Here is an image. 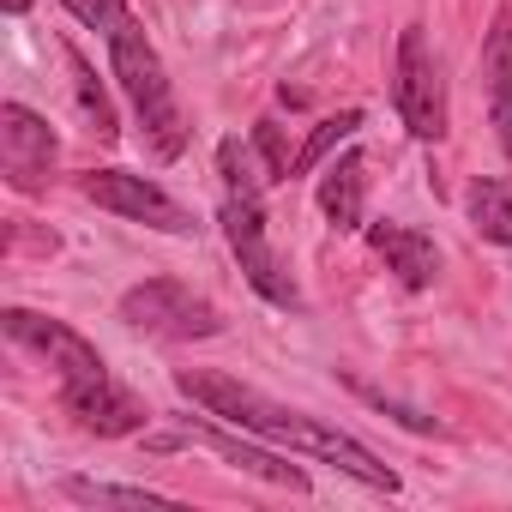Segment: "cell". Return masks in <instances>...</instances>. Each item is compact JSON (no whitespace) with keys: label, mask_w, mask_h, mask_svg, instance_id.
<instances>
[{"label":"cell","mask_w":512,"mask_h":512,"mask_svg":"<svg viewBox=\"0 0 512 512\" xmlns=\"http://www.w3.org/2000/svg\"><path fill=\"white\" fill-rule=\"evenodd\" d=\"M175 386H181V398H193L205 416H217V422H229V428H247V434H260V440L296 446V452H308V458L338 464L344 476H356V482H368V488L398 494V470H386L362 440H350V434L314 422L308 410H290V404L266 398L260 386H247V380H235V374H217V368H181Z\"/></svg>","instance_id":"obj_1"},{"label":"cell","mask_w":512,"mask_h":512,"mask_svg":"<svg viewBox=\"0 0 512 512\" xmlns=\"http://www.w3.org/2000/svg\"><path fill=\"white\" fill-rule=\"evenodd\" d=\"M103 43H109V67H115L127 103H133V115H139V133H145L151 157H163V163L181 157V151H187V115H181V103H175V85H169L163 55L151 49L145 25L127 13Z\"/></svg>","instance_id":"obj_2"},{"label":"cell","mask_w":512,"mask_h":512,"mask_svg":"<svg viewBox=\"0 0 512 512\" xmlns=\"http://www.w3.org/2000/svg\"><path fill=\"white\" fill-rule=\"evenodd\" d=\"M223 235L241 260V278L260 290L272 308H302V290L290 278V266L272 253V235H266V199H241V193H223Z\"/></svg>","instance_id":"obj_3"},{"label":"cell","mask_w":512,"mask_h":512,"mask_svg":"<svg viewBox=\"0 0 512 512\" xmlns=\"http://www.w3.org/2000/svg\"><path fill=\"white\" fill-rule=\"evenodd\" d=\"M392 103H398V121L410 127V139H446V79H440V61L422 37V25H404L398 37V67H392Z\"/></svg>","instance_id":"obj_4"},{"label":"cell","mask_w":512,"mask_h":512,"mask_svg":"<svg viewBox=\"0 0 512 512\" xmlns=\"http://www.w3.org/2000/svg\"><path fill=\"white\" fill-rule=\"evenodd\" d=\"M121 320L133 332H151V338H169V344H193V338H217L223 332V314L205 296H193L187 284H175V278H151V284L127 290L121 296Z\"/></svg>","instance_id":"obj_5"},{"label":"cell","mask_w":512,"mask_h":512,"mask_svg":"<svg viewBox=\"0 0 512 512\" xmlns=\"http://www.w3.org/2000/svg\"><path fill=\"white\" fill-rule=\"evenodd\" d=\"M55 127L25 109V103H0V175H7L13 193H49L55 181Z\"/></svg>","instance_id":"obj_6"},{"label":"cell","mask_w":512,"mask_h":512,"mask_svg":"<svg viewBox=\"0 0 512 512\" xmlns=\"http://www.w3.org/2000/svg\"><path fill=\"white\" fill-rule=\"evenodd\" d=\"M79 187H85L91 205H103V211H115V217H133V223L163 229V235H193V211H187L181 199H169V193H163L157 181H145V175H127V169H91Z\"/></svg>","instance_id":"obj_7"},{"label":"cell","mask_w":512,"mask_h":512,"mask_svg":"<svg viewBox=\"0 0 512 512\" xmlns=\"http://www.w3.org/2000/svg\"><path fill=\"white\" fill-rule=\"evenodd\" d=\"M0 332H7L13 344H25V350H37V356L61 374V386H67V380H97V374H109L103 356H97V344L79 338L67 320L31 314V308H7V314H0Z\"/></svg>","instance_id":"obj_8"},{"label":"cell","mask_w":512,"mask_h":512,"mask_svg":"<svg viewBox=\"0 0 512 512\" xmlns=\"http://www.w3.org/2000/svg\"><path fill=\"white\" fill-rule=\"evenodd\" d=\"M61 410H67L85 434H103V440L139 434V428L151 422L145 398L127 392V386H115L109 374H97V380H67V386H61Z\"/></svg>","instance_id":"obj_9"},{"label":"cell","mask_w":512,"mask_h":512,"mask_svg":"<svg viewBox=\"0 0 512 512\" xmlns=\"http://www.w3.org/2000/svg\"><path fill=\"white\" fill-rule=\"evenodd\" d=\"M169 428H175L187 446H211L217 458H229V464H235V470H247V476H266V482H278V488H290V494H308V470H302V464H290V458H278V452H266V446H253V440H247V428H241V434H229V428L199 422V416H169Z\"/></svg>","instance_id":"obj_10"},{"label":"cell","mask_w":512,"mask_h":512,"mask_svg":"<svg viewBox=\"0 0 512 512\" xmlns=\"http://www.w3.org/2000/svg\"><path fill=\"white\" fill-rule=\"evenodd\" d=\"M368 241L386 260V272H398L404 290H428L440 278V247L422 229H410V223H368Z\"/></svg>","instance_id":"obj_11"},{"label":"cell","mask_w":512,"mask_h":512,"mask_svg":"<svg viewBox=\"0 0 512 512\" xmlns=\"http://www.w3.org/2000/svg\"><path fill=\"white\" fill-rule=\"evenodd\" d=\"M482 73H488V115H494L500 151H506V163H512V13L494 19L488 49H482Z\"/></svg>","instance_id":"obj_12"},{"label":"cell","mask_w":512,"mask_h":512,"mask_svg":"<svg viewBox=\"0 0 512 512\" xmlns=\"http://www.w3.org/2000/svg\"><path fill=\"white\" fill-rule=\"evenodd\" d=\"M362 199H368L362 157H338V163L320 175V211L332 217V229H362Z\"/></svg>","instance_id":"obj_13"},{"label":"cell","mask_w":512,"mask_h":512,"mask_svg":"<svg viewBox=\"0 0 512 512\" xmlns=\"http://www.w3.org/2000/svg\"><path fill=\"white\" fill-rule=\"evenodd\" d=\"M464 205H470V223H476V235H482V241L512 247V193H506L500 181L476 175V181H470V193H464Z\"/></svg>","instance_id":"obj_14"},{"label":"cell","mask_w":512,"mask_h":512,"mask_svg":"<svg viewBox=\"0 0 512 512\" xmlns=\"http://www.w3.org/2000/svg\"><path fill=\"white\" fill-rule=\"evenodd\" d=\"M67 67H73V91H79V109H85V121H91V133L103 139V145H115L121 139V121H115V103H109V91L97 85V73H91V61L67 43Z\"/></svg>","instance_id":"obj_15"},{"label":"cell","mask_w":512,"mask_h":512,"mask_svg":"<svg viewBox=\"0 0 512 512\" xmlns=\"http://www.w3.org/2000/svg\"><path fill=\"white\" fill-rule=\"evenodd\" d=\"M61 494L79 500V506H175V500L157 494V488H121V482H91V476H67Z\"/></svg>","instance_id":"obj_16"},{"label":"cell","mask_w":512,"mask_h":512,"mask_svg":"<svg viewBox=\"0 0 512 512\" xmlns=\"http://www.w3.org/2000/svg\"><path fill=\"white\" fill-rule=\"evenodd\" d=\"M356 133H362V109H344V115H326V121H320V127L308 133V145L296 151V175H308V169H320V163H326V157H332V151H338L344 139H356Z\"/></svg>","instance_id":"obj_17"},{"label":"cell","mask_w":512,"mask_h":512,"mask_svg":"<svg viewBox=\"0 0 512 512\" xmlns=\"http://www.w3.org/2000/svg\"><path fill=\"white\" fill-rule=\"evenodd\" d=\"M217 175H223V193H241V199H266V181H272V175L253 169V151L241 139L217 145Z\"/></svg>","instance_id":"obj_18"},{"label":"cell","mask_w":512,"mask_h":512,"mask_svg":"<svg viewBox=\"0 0 512 512\" xmlns=\"http://www.w3.org/2000/svg\"><path fill=\"white\" fill-rule=\"evenodd\" d=\"M253 145H260V157H266V175H272V181H290V175H296V157H290V145H284V127H278V121H253Z\"/></svg>","instance_id":"obj_19"},{"label":"cell","mask_w":512,"mask_h":512,"mask_svg":"<svg viewBox=\"0 0 512 512\" xmlns=\"http://www.w3.org/2000/svg\"><path fill=\"white\" fill-rule=\"evenodd\" d=\"M344 386H350V392H362V398H368V404H374V410H386V416H392V422H404V428H416V434H434V428H440V422H434V416H422V410H404V404H398V398H386V392H380V386H368V380H356V374H344Z\"/></svg>","instance_id":"obj_20"},{"label":"cell","mask_w":512,"mask_h":512,"mask_svg":"<svg viewBox=\"0 0 512 512\" xmlns=\"http://www.w3.org/2000/svg\"><path fill=\"white\" fill-rule=\"evenodd\" d=\"M67 7H73L79 25H91V31H103V37L127 19V0H67Z\"/></svg>","instance_id":"obj_21"},{"label":"cell","mask_w":512,"mask_h":512,"mask_svg":"<svg viewBox=\"0 0 512 512\" xmlns=\"http://www.w3.org/2000/svg\"><path fill=\"white\" fill-rule=\"evenodd\" d=\"M25 7H31V0H7V13H13V19H19V13H25Z\"/></svg>","instance_id":"obj_22"}]
</instances>
